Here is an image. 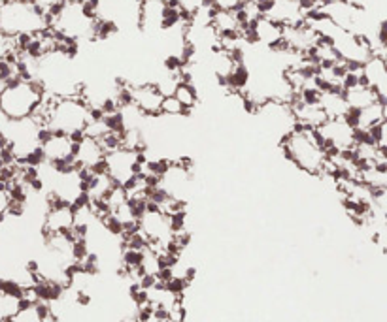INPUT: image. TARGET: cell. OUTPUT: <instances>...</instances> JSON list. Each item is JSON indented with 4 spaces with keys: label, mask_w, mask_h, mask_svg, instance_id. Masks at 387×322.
Masks as SVG:
<instances>
[{
    "label": "cell",
    "mask_w": 387,
    "mask_h": 322,
    "mask_svg": "<svg viewBox=\"0 0 387 322\" xmlns=\"http://www.w3.org/2000/svg\"><path fill=\"white\" fill-rule=\"evenodd\" d=\"M143 168V154L138 149H132L127 145H115L106 151L102 171L112 179V181L125 189L134 179L142 175Z\"/></svg>",
    "instance_id": "cell-8"
},
{
    "label": "cell",
    "mask_w": 387,
    "mask_h": 322,
    "mask_svg": "<svg viewBox=\"0 0 387 322\" xmlns=\"http://www.w3.org/2000/svg\"><path fill=\"white\" fill-rule=\"evenodd\" d=\"M76 140L64 134L43 132L40 149H38V162L53 166V168H68L74 162Z\"/></svg>",
    "instance_id": "cell-10"
},
{
    "label": "cell",
    "mask_w": 387,
    "mask_h": 322,
    "mask_svg": "<svg viewBox=\"0 0 387 322\" xmlns=\"http://www.w3.org/2000/svg\"><path fill=\"white\" fill-rule=\"evenodd\" d=\"M170 96H174V98L178 100V102L182 104V108H183L187 113L193 112V110L199 106V102H201L199 91L189 83V81H182V83L176 87V91H174Z\"/></svg>",
    "instance_id": "cell-15"
},
{
    "label": "cell",
    "mask_w": 387,
    "mask_h": 322,
    "mask_svg": "<svg viewBox=\"0 0 387 322\" xmlns=\"http://www.w3.org/2000/svg\"><path fill=\"white\" fill-rule=\"evenodd\" d=\"M372 211L382 219H387V187L372 192Z\"/></svg>",
    "instance_id": "cell-17"
},
{
    "label": "cell",
    "mask_w": 387,
    "mask_h": 322,
    "mask_svg": "<svg viewBox=\"0 0 387 322\" xmlns=\"http://www.w3.org/2000/svg\"><path fill=\"white\" fill-rule=\"evenodd\" d=\"M49 30V19L30 0H8L0 6V32L15 42L40 36Z\"/></svg>",
    "instance_id": "cell-6"
},
{
    "label": "cell",
    "mask_w": 387,
    "mask_h": 322,
    "mask_svg": "<svg viewBox=\"0 0 387 322\" xmlns=\"http://www.w3.org/2000/svg\"><path fill=\"white\" fill-rule=\"evenodd\" d=\"M45 93L34 79L14 77L0 85V117L4 119H30L42 108Z\"/></svg>",
    "instance_id": "cell-5"
},
{
    "label": "cell",
    "mask_w": 387,
    "mask_h": 322,
    "mask_svg": "<svg viewBox=\"0 0 387 322\" xmlns=\"http://www.w3.org/2000/svg\"><path fill=\"white\" fill-rule=\"evenodd\" d=\"M51 317V307L45 302L32 300L29 296H25L19 302V307L14 315L8 319V322H47Z\"/></svg>",
    "instance_id": "cell-14"
},
{
    "label": "cell",
    "mask_w": 387,
    "mask_h": 322,
    "mask_svg": "<svg viewBox=\"0 0 387 322\" xmlns=\"http://www.w3.org/2000/svg\"><path fill=\"white\" fill-rule=\"evenodd\" d=\"M4 154H6V147H4V138L0 134V162L4 160Z\"/></svg>",
    "instance_id": "cell-18"
},
{
    "label": "cell",
    "mask_w": 387,
    "mask_h": 322,
    "mask_svg": "<svg viewBox=\"0 0 387 322\" xmlns=\"http://www.w3.org/2000/svg\"><path fill=\"white\" fill-rule=\"evenodd\" d=\"M93 117L95 112L81 96H59V98L45 96L42 108L38 110L34 119H38L43 132L80 138L85 134Z\"/></svg>",
    "instance_id": "cell-1"
},
{
    "label": "cell",
    "mask_w": 387,
    "mask_h": 322,
    "mask_svg": "<svg viewBox=\"0 0 387 322\" xmlns=\"http://www.w3.org/2000/svg\"><path fill=\"white\" fill-rule=\"evenodd\" d=\"M47 19L49 32L62 42L80 45L99 40V21L95 19L89 4L62 2Z\"/></svg>",
    "instance_id": "cell-3"
},
{
    "label": "cell",
    "mask_w": 387,
    "mask_h": 322,
    "mask_svg": "<svg viewBox=\"0 0 387 322\" xmlns=\"http://www.w3.org/2000/svg\"><path fill=\"white\" fill-rule=\"evenodd\" d=\"M316 132L329 156L351 154L359 141L357 130L347 119H327Z\"/></svg>",
    "instance_id": "cell-9"
},
{
    "label": "cell",
    "mask_w": 387,
    "mask_h": 322,
    "mask_svg": "<svg viewBox=\"0 0 387 322\" xmlns=\"http://www.w3.org/2000/svg\"><path fill=\"white\" fill-rule=\"evenodd\" d=\"M163 100L164 95L159 91L155 83H127L121 87V104L129 102L132 108H136L147 119L161 115Z\"/></svg>",
    "instance_id": "cell-11"
},
{
    "label": "cell",
    "mask_w": 387,
    "mask_h": 322,
    "mask_svg": "<svg viewBox=\"0 0 387 322\" xmlns=\"http://www.w3.org/2000/svg\"><path fill=\"white\" fill-rule=\"evenodd\" d=\"M15 58H17V42L6 36L4 32H0V66L12 62Z\"/></svg>",
    "instance_id": "cell-16"
},
{
    "label": "cell",
    "mask_w": 387,
    "mask_h": 322,
    "mask_svg": "<svg viewBox=\"0 0 387 322\" xmlns=\"http://www.w3.org/2000/svg\"><path fill=\"white\" fill-rule=\"evenodd\" d=\"M64 2H74V4H91V0H64Z\"/></svg>",
    "instance_id": "cell-19"
},
{
    "label": "cell",
    "mask_w": 387,
    "mask_h": 322,
    "mask_svg": "<svg viewBox=\"0 0 387 322\" xmlns=\"http://www.w3.org/2000/svg\"><path fill=\"white\" fill-rule=\"evenodd\" d=\"M280 147L289 164L306 175H325L329 166V153L321 143L316 130L295 126L280 140Z\"/></svg>",
    "instance_id": "cell-2"
},
{
    "label": "cell",
    "mask_w": 387,
    "mask_h": 322,
    "mask_svg": "<svg viewBox=\"0 0 387 322\" xmlns=\"http://www.w3.org/2000/svg\"><path fill=\"white\" fill-rule=\"evenodd\" d=\"M0 134L4 138L6 156L15 164H36L43 128L38 119H4L0 117Z\"/></svg>",
    "instance_id": "cell-4"
},
{
    "label": "cell",
    "mask_w": 387,
    "mask_h": 322,
    "mask_svg": "<svg viewBox=\"0 0 387 322\" xmlns=\"http://www.w3.org/2000/svg\"><path fill=\"white\" fill-rule=\"evenodd\" d=\"M106 145L97 138L91 136H80L76 140V151H74V162L72 166L83 173H91L102 170L104 156H106Z\"/></svg>",
    "instance_id": "cell-13"
},
{
    "label": "cell",
    "mask_w": 387,
    "mask_h": 322,
    "mask_svg": "<svg viewBox=\"0 0 387 322\" xmlns=\"http://www.w3.org/2000/svg\"><path fill=\"white\" fill-rule=\"evenodd\" d=\"M140 4L142 0H91L89 8L99 21V40L117 32L138 30Z\"/></svg>",
    "instance_id": "cell-7"
},
{
    "label": "cell",
    "mask_w": 387,
    "mask_h": 322,
    "mask_svg": "<svg viewBox=\"0 0 387 322\" xmlns=\"http://www.w3.org/2000/svg\"><path fill=\"white\" fill-rule=\"evenodd\" d=\"M6 2H8V0H0V6H4V4H6Z\"/></svg>",
    "instance_id": "cell-20"
},
{
    "label": "cell",
    "mask_w": 387,
    "mask_h": 322,
    "mask_svg": "<svg viewBox=\"0 0 387 322\" xmlns=\"http://www.w3.org/2000/svg\"><path fill=\"white\" fill-rule=\"evenodd\" d=\"M66 234H76V209L66 204L49 202L42 219V236H66Z\"/></svg>",
    "instance_id": "cell-12"
}]
</instances>
